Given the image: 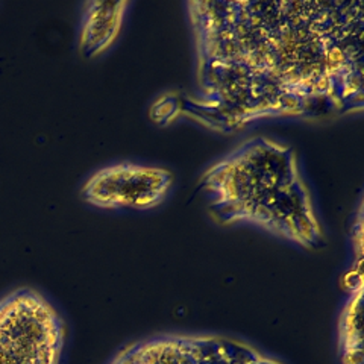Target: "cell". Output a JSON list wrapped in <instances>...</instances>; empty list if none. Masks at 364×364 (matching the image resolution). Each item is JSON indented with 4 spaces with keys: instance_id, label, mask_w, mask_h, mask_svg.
Wrapping results in <instances>:
<instances>
[{
    "instance_id": "3957f363",
    "label": "cell",
    "mask_w": 364,
    "mask_h": 364,
    "mask_svg": "<svg viewBox=\"0 0 364 364\" xmlns=\"http://www.w3.org/2000/svg\"><path fill=\"white\" fill-rule=\"evenodd\" d=\"M67 326L55 305L36 289L0 298V364H61Z\"/></svg>"
},
{
    "instance_id": "ba28073f",
    "label": "cell",
    "mask_w": 364,
    "mask_h": 364,
    "mask_svg": "<svg viewBox=\"0 0 364 364\" xmlns=\"http://www.w3.org/2000/svg\"><path fill=\"white\" fill-rule=\"evenodd\" d=\"M151 119L156 124H168L182 116V99L173 93L158 97L149 111Z\"/></svg>"
},
{
    "instance_id": "277c9868",
    "label": "cell",
    "mask_w": 364,
    "mask_h": 364,
    "mask_svg": "<svg viewBox=\"0 0 364 364\" xmlns=\"http://www.w3.org/2000/svg\"><path fill=\"white\" fill-rule=\"evenodd\" d=\"M108 364H286L267 352L223 334L167 333L122 348Z\"/></svg>"
},
{
    "instance_id": "52a82bcc",
    "label": "cell",
    "mask_w": 364,
    "mask_h": 364,
    "mask_svg": "<svg viewBox=\"0 0 364 364\" xmlns=\"http://www.w3.org/2000/svg\"><path fill=\"white\" fill-rule=\"evenodd\" d=\"M341 364H364L363 355V284L350 290L338 321Z\"/></svg>"
},
{
    "instance_id": "7a4b0ae2",
    "label": "cell",
    "mask_w": 364,
    "mask_h": 364,
    "mask_svg": "<svg viewBox=\"0 0 364 364\" xmlns=\"http://www.w3.org/2000/svg\"><path fill=\"white\" fill-rule=\"evenodd\" d=\"M199 186L225 226L264 231L306 250L326 243L298 154L270 136H250L203 170Z\"/></svg>"
},
{
    "instance_id": "6da1fadb",
    "label": "cell",
    "mask_w": 364,
    "mask_h": 364,
    "mask_svg": "<svg viewBox=\"0 0 364 364\" xmlns=\"http://www.w3.org/2000/svg\"><path fill=\"white\" fill-rule=\"evenodd\" d=\"M196 91L182 114L215 131L363 109V2H188Z\"/></svg>"
},
{
    "instance_id": "8992f818",
    "label": "cell",
    "mask_w": 364,
    "mask_h": 364,
    "mask_svg": "<svg viewBox=\"0 0 364 364\" xmlns=\"http://www.w3.org/2000/svg\"><path fill=\"white\" fill-rule=\"evenodd\" d=\"M129 2H100L93 0L82 8L79 21L77 48L87 58L105 53L119 38Z\"/></svg>"
},
{
    "instance_id": "5b68a950",
    "label": "cell",
    "mask_w": 364,
    "mask_h": 364,
    "mask_svg": "<svg viewBox=\"0 0 364 364\" xmlns=\"http://www.w3.org/2000/svg\"><path fill=\"white\" fill-rule=\"evenodd\" d=\"M173 181V173L164 167L117 163L90 175L81 196L99 210L146 211L167 199Z\"/></svg>"
}]
</instances>
